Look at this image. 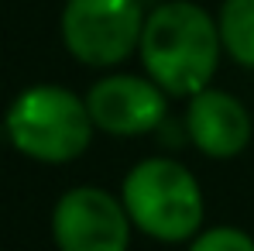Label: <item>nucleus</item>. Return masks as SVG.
Instances as JSON below:
<instances>
[{"label": "nucleus", "mask_w": 254, "mask_h": 251, "mask_svg": "<svg viewBox=\"0 0 254 251\" xmlns=\"http://www.w3.org/2000/svg\"><path fill=\"white\" fill-rule=\"evenodd\" d=\"M186 127H189L192 145L206 159H234L251 141V114H248V107L237 96H230L223 89H210V86L203 93L189 96Z\"/></svg>", "instance_id": "obj_7"}, {"label": "nucleus", "mask_w": 254, "mask_h": 251, "mask_svg": "<svg viewBox=\"0 0 254 251\" xmlns=\"http://www.w3.org/2000/svg\"><path fill=\"white\" fill-rule=\"evenodd\" d=\"M130 227L124 203L100 186H76L62 193L52 210V238L59 251H127Z\"/></svg>", "instance_id": "obj_5"}, {"label": "nucleus", "mask_w": 254, "mask_h": 251, "mask_svg": "<svg viewBox=\"0 0 254 251\" xmlns=\"http://www.w3.org/2000/svg\"><path fill=\"white\" fill-rule=\"evenodd\" d=\"M121 203L137 231L155 241H192L203 224L199 179L172 159H144L124 175Z\"/></svg>", "instance_id": "obj_2"}, {"label": "nucleus", "mask_w": 254, "mask_h": 251, "mask_svg": "<svg viewBox=\"0 0 254 251\" xmlns=\"http://www.w3.org/2000/svg\"><path fill=\"white\" fill-rule=\"evenodd\" d=\"M141 0H65L62 42L83 66H117L141 48Z\"/></svg>", "instance_id": "obj_4"}, {"label": "nucleus", "mask_w": 254, "mask_h": 251, "mask_svg": "<svg viewBox=\"0 0 254 251\" xmlns=\"http://www.w3.org/2000/svg\"><path fill=\"white\" fill-rule=\"evenodd\" d=\"M10 145L45 166L79 159L93 141V117L83 96L65 86H31L7 110Z\"/></svg>", "instance_id": "obj_3"}, {"label": "nucleus", "mask_w": 254, "mask_h": 251, "mask_svg": "<svg viewBox=\"0 0 254 251\" xmlns=\"http://www.w3.org/2000/svg\"><path fill=\"white\" fill-rule=\"evenodd\" d=\"M165 89L141 76H103L89 86L86 107L93 127L117 134V138H134L148 134L165 121Z\"/></svg>", "instance_id": "obj_6"}, {"label": "nucleus", "mask_w": 254, "mask_h": 251, "mask_svg": "<svg viewBox=\"0 0 254 251\" xmlns=\"http://www.w3.org/2000/svg\"><path fill=\"white\" fill-rule=\"evenodd\" d=\"M216 28L223 52L237 66L254 69V0H223Z\"/></svg>", "instance_id": "obj_8"}, {"label": "nucleus", "mask_w": 254, "mask_h": 251, "mask_svg": "<svg viewBox=\"0 0 254 251\" xmlns=\"http://www.w3.org/2000/svg\"><path fill=\"white\" fill-rule=\"evenodd\" d=\"M189 251H254V238L237 227H213L196 234Z\"/></svg>", "instance_id": "obj_9"}, {"label": "nucleus", "mask_w": 254, "mask_h": 251, "mask_svg": "<svg viewBox=\"0 0 254 251\" xmlns=\"http://www.w3.org/2000/svg\"><path fill=\"white\" fill-rule=\"evenodd\" d=\"M141 62L151 83L169 96H196L213 83L220 66V28L192 0H169L144 17Z\"/></svg>", "instance_id": "obj_1"}]
</instances>
